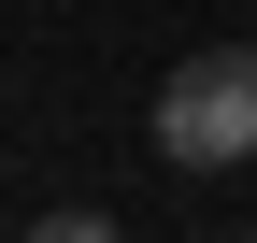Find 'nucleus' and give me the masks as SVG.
I'll return each instance as SVG.
<instances>
[{
    "mask_svg": "<svg viewBox=\"0 0 257 243\" xmlns=\"http://www.w3.org/2000/svg\"><path fill=\"white\" fill-rule=\"evenodd\" d=\"M157 158L172 172H243L257 158V43H200L157 86Z\"/></svg>",
    "mask_w": 257,
    "mask_h": 243,
    "instance_id": "nucleus-1",
    "label": "nucleus"
}]
</instances>
